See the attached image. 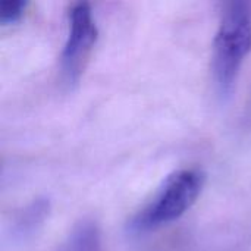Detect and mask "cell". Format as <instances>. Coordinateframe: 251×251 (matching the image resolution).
I'll list each match as a JSON object with an SVG mask.
<instances>
[{
	"mask_svg": "<svg viewBox=\"0 0 251 251\" xmlns=\"http://www.w3.org/2000/svg\"><path fill=\"white\" fill-rule=\"evenodd\" d=\"M50 203L46 199H38L24 209L15 221L13 234L19 238H29L43 226L46 218L49 216Z\"/></svg>",
	"mask_w": 251,
	"mask_h": 251,
	"instance_id": "5",
	"label": "cell"
},
{
	"mask_svg": "<svg viewBox=\"0 0 251 251\" xmlns=\"http://www.w3.org/2000/svg\"><path fill=\"white\" fill-rule=\"evenodd\" d=\"M97 35L99 31L93 19L91 7L87 3L74 4L69 10V31L60 56L62 78L68 87L79 82Z\"/></svg>",
	"mask_w": 251,
	"mask_h": 251,
	"instance_id": "3",
	"label": "cell"
},
{
	"mask_svg": "<svg viewBox=\"0 0 251 251\" xmlns=\"http://www.w3.org/2000/svg\"><path fill=\"white\" fill-rule=\"evenodd\" d=\"M57 251H103L99 225L91 219L78 222Z\"/></svg>",
	"mask_w": 251,
	"mask_h": 251,
	"instance_id": "4",
	"label": "cell"
},
{
	"mask_svg": "<svg viewBox=\"0 0 251 251\" xmlns=\"http://www.w3.org/2000/svg\"><path fill=\"white\" fill-rule=\"evenodd\" d=\"M204 185V175L196 169H182L169 175L154 199L132 219L129 228L141 234L179 219L191 209Z\"/></svg>",
	"mask_w": 251,
	"mask_h": 251,
	"instance_id": "2",
	"label": "cell"
},
{
	"mask_svg": "<svg viewBox=\"0 0 251 251\" xmlns=\"http://www.w3.org/2000/svg\"><path fill=\"white\" fill-rule=\"evenodd\" d=\"M251 51V13L241 1L225 4L213 43V78L219 94L229 96Z\"/></svg>",
	"mask_w": 251,
	"mask_h": 251,
	"instance_id": "1",
	"label": "cell"
},
{
	"mask_svg": "<svg viewBox=\"0 0 251 251\" xmlns=\"http://www.w3.org/2000/svg\"><path fill=\"white\" fill-rule=\"evenodd\" d=\"M26 7L24 0H0V24L9 25L18 22Z\"/></svg>",
	"mask_w": 251,
	"mask_h": 251,
	"instance_id": "6",
	"label": "cell"
}]
</instances>
